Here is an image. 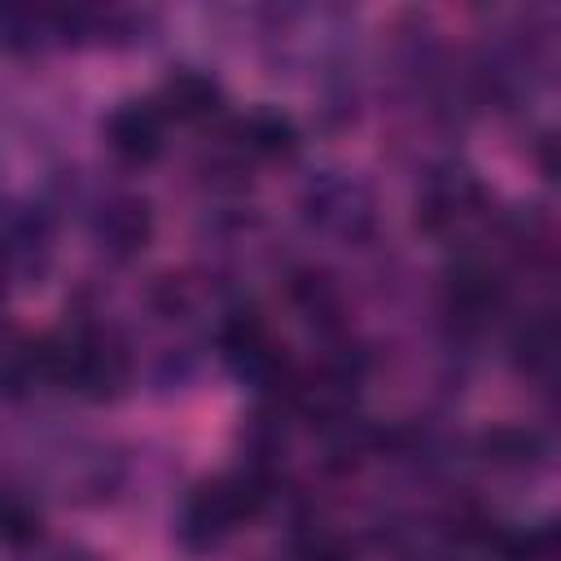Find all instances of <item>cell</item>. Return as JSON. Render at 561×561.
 I'll return each mask as SVG.
<instances>
[{"instance_id": "8", "label": "cell", "mask_w": 561, "mask_h": 561, "mask_svg": "<svg viewBox=\"0 0 561 561\" xmlns=\"http://www.w3.org/2000/svg\"><path fill=\"white\" fill-rule=\"evenodd\" d=\"M500 302V280H495V272L486 267V263H460L456 272H451V307L456 311H465V316H482L486 307H495Z\"/></svg>"}, {"instance_id": "6", "label": "cell", "mask_w": 561, "mask_h": 561, "mask_svg": "<svg viewBox=\"0 0 561 561\" xmlns=\"http://www.w3.org/2000/svg\"><path fill=\"white\" fill-rule=\"evenodd\" d=\"M473 202H478V184L469 175H443L425 188L421 219H425V228H451L473 210Z\"/></svg>"}, {"instance_id": "9", "label": "cell", "mask_w": 561, "mask_h": 561, "mask_svg": "<svg viewBox=\"0 0 561 561\" xmlns=\"http://www.w3.org/2000/svg\"><path fill=\"white\" fill-rule=\"evenodd\" d=\"M39 539V513L26 495L0 486V543L9 548H26Z\"/></svg>"}, {"instance_id": "7", "label": "cell", "mask_w": 561, "mask_h": 561, "mask_svg": "<svg viewBox=\"0 0 561 561\" xmlns=\"http://www.w3.org/2000/svg\"><path fill=\"white\" fill-rule=\"evenodd\" d=\"M237 131H241V149L254 153V158H285V153H294V145H298L294 123H289L285 114H272V110H259V114L241 118Z\"/></svg>"}, {"instance_id": "1", "label": "cell", "mask_w": 561, "mask_h": 561, "mask_svg": "<svg viewBox=\"0 0 561 561\" xmlns=\"http://www.w3.org/2000/svg\"><path fill=\"white\" fill-rule=\"evenodd\" d=\"M263 500H267V478L254 465L210 478L188 495V504L180 513V539L193 552H206V548L224 543L245 517H254L263 508Z\"/></svg>"}, {"instance_id": "4", "label": "cell", "mask_w": 561, "mask_h": 561, "mask_svg": "<svg viewBox=\"0 0 561 561\" xmlns=\"http://www.w3.org/2000/svg\"><path fill=\"white\" fill-rule=\"evenodd\" d=\"M153 105H158V114L171 123H202V118H210L219 105H224V92H219V83L210 79V75H202V70H175V75H167L162 83H158V96H153Z\"/></svg>"}, {"instance_id": "2", "label": "cell", "mask_w": 561, "mask_h": 561, "mask_svg": "<svg viewBox=\"0 0 561 561\" xmlns=\"http://www.w3.org/2000/svg\"><path fill=\"white\" fill-rule=\"evenodd\" d=\"M48 346V377L75 381L88 399H114L131 381V355L114 333L83 329L66 342H44Z\"/></svg>"}, {"instance_id": "5", "label": "cell", "mask_w": 561, "mask_h": 561, "mask_svg": "<svg viewBox=\"0 0 561 561\" xmlns=\"http://www.w3.org/2000/svg\"><path fill=\"white\" fill-rule=\"evenodd\" d=\"M153 232V219H149V206L140 197H114L101 206L96 215V241L114 254V259H127L136 254Z\"/></svg>"}, {"instance_id": "10", "label": "cell", "mask_w": 561, "mask_h": 561, "mask_svg": "<svg viewBox=\"0 0 561 561\" xmlns=\"http://www.w3.org/2000/svg\"><path fill=\"white\" fill-rule=\"evenodd\" d=\"M302 561H351V557H346L342 548H333V543H316V548H311Z\"/></svg>"}, {"instance_id": "3", "label": "cell", "mask_w": 561, "mask_h": 561, "mask_svg": "<svg viewBox=\"0 0 561 561\" xmlns=\"http://www.w3.org/2000/svg\"><path fill=\"white\" fill-rule=\"evenodd\" d=\"M162 131H167V118L158 114L153 101H127L105 118V145L127 167L153 162L162 153Z\"/></svg>"}]
</instances>
